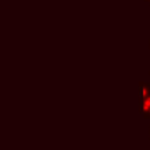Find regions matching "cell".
I'll list each match as a JSON object with an SVG mask.
<instances>
[{
  "label": "cell",
  "mask_w": 150,
  "mask_h": 150,
  "mask_svg": "<svg viewBox=\"0 0 150 150\" xmlns=\"http://www.w3.org/2000/svg\"><path fill=\"white\" fill-rule=\"evenodd\" d=\"M144 1H145V2H148V4H149V6H150V0H144Z\"/></svg>",
  "instance_id": "cell-1"
}]
</instances>
